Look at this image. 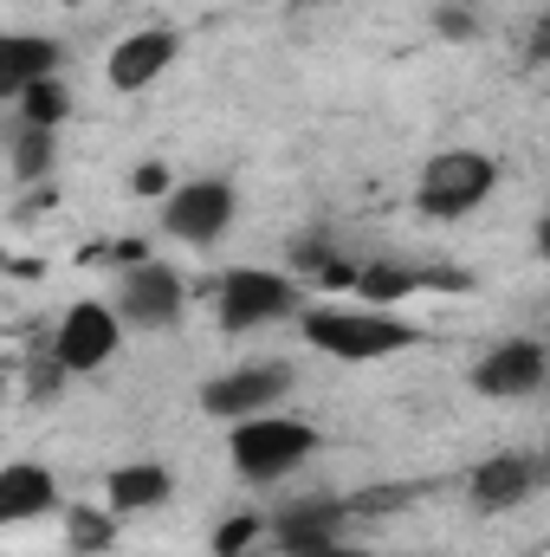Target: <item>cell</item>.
Segmentation results:
<instances>
[{"label":"cell","mask_w":550,"mask_h":557,"mask_svg":"<svg viewBox=\"0 0 550 557\" xmlns=\"http://www.w3.org/2000/svg\"><path fill=\"white\" fill-rule=\"evenodd\" d=\"M304 337L324 357H343V363H376V357H396V350L414 344L409 324L402 318H383V311H311L304 318Z\"/></svg>","instance_id":"1"},{"label":"cell","mask_w":550,"mask_h":557,"mask_svg":"<svg viewBox=\"0 0 550 557\" xmlns=\"http://www.w3.org/2000/svg\"><path fill=\"white\" fill-rule=\"evenodd\" d=\"M492 182H499L492 156H479V149H447V156H434L427 175H421V214L460 221V214H473V208L492 195Z\"/></svg>","instance_id":"2"},{"label":"cell","mask_w":550,"mask_h":557,"mask_svg":"<svg viewBox=\"0 0 550 557\" xmlns=\"http://www.w3.org/2000/svg\"><path fill=\"white\" fill-rule=\"evenodd\" d=\"M311 447H317V434H311L304 421H285V416H247L234 428V467H240L247 480H278V473H291Z\"/></svg>","instance_id":"3"},{"label":"cell","mask_w":550,"mask_h":557,"mask_svg":"<svg viewBox=\"0 0 550 557\" xmlns=\"http://www.w3.org/2000/svg\"><path fill=\"white\" fill-rule=\"evenodd\" d=\"M227 221H234V188H227V182H188V188L168 195V214H162V227H168L175 240H188V247L221 240Z\"/></svg>","instance_id":"4"},{"label":"cell","mask_w":550,"mask_h":557,"mask_svg":"<svg viewBox=\"0 0 550 557\" xmlns=\"http://www.w3.org/2000/svg\"><path fill=\"white\" fill-rule=\"evenodd\" d=\"M117 337H124V331H117V311H104V305H72L65 324H59V370L85 376V370L111 363Z\"/></svg>","instance_id":"5"},{"label":"cell","mask_w":550,"mask_h":557,"mask_svg":"<svg viewBox=\"0 0 550 557\" xmlns=\"http://www.w3.org/2000/svg\"><path fill=\"white\" fill-rule=\"evenodd\" d=\"M291 311V278L278 273H234L221 285V324L227 331H253V324H266V318H285Z\"/></svg>","instance_id":"6"},{"label":"cell","mask_w":550,"mask_h":557,"mask_svg":"<svg viewBox=\"0 0 550 557\" xmlns=\"http://www.w3.org/2000/svg\"><path fill=\"white\" fill-rule=\"evenodd\" d=\"M538 383H545V350H538L532 337H525V344H499V350L479 363V376H473L479 396H505V403H512V396H532Z\"/></svg>","instance_id":"7"},{"label":"cell","mask_w":550,"mask_h":557,"mask_svg":"<svg viewBox=\"0 0 550 557\" xmlns=\"http://www.w3.org/2000/svg\"><path fill=\"white\" fill-rule=\"evenodd\" d=\"M278 389H285V370H234V376L201 389V409L221 421H247L253 409H266Z\"/></svg>","instance_id":"8"},{"label":"cell","mask_w":550,"mask_h":557,"mask_svg":"<svg viewBox=\"0 0 550 557\" xmlns=\"http://www.w3.org/2000/svg\"><path fill=\"white\" fill-rule=\"evenodd\" d=\"M117 311L137 318V324H168L182 311V278L168 267H137L124 278V292H117Z\"/></svg>","instance_id":"9"},{"label":"cell","mask_w":550,"mask_h":557,"mask_svg":"<svg viewBox=\"0 0 550 557\" xmlns=\"http://www.w3.org/2000/svg\"><path fill=\"white\" fill-rule=\"evenodd\" d=\"M52 499H59V486L46 467H33V460L0 467V525H26V519L52 512Z\"/></svg>","instance_id":"10"},{"label":"cell","mask_w":550,"mask_h":557,"mask_svg":"<svg viewBox=\"0 0 550 557\" xmlns=\"http://www.w3.org/2000/svg\"><path fill=\"white\" fill-rule=\"evenodd\" d=\"M168 65H175V33H137V39H124V46L111 52V85H117V91H142V85H155Z\"/></svg>","instance_id":"11"},{"label":"cell","mask_w":550,"mask_h":557,"mask_svg":"<svg viewBox=\"0 0 550 557\" xmlns=\"http://www.w3.org/2000/svg\"><path fill=\"white\" fill-rule=\"evenodd\" d=\"M59 46L33 39V33H0V98H20L33 78H52Z\"/></svg>","instance_id":"12"},{"label":"cell","mask_w":550,"mask_h":557,"mask_svg":"<svg viewBox=\"0 0 550 557\" xmlns=\"http://www.w3.org/2000/svg\"><path fill=\"white\" fill-rule=\"evenodd\" d=\"M337 519H343V499H304V506H285L278 512V539H285V552L317 557V552H330Z\"/></svg>","instance_id":"13"},{"label":"cell","mask_w":550,"mask_h":557,"mask_svg":"<svg viewBox=\"0 0 550 557\" xmlns=\"http://www.w3.org/2000/svg\"><path fill=\"white\" fill-rule=\"evenodd\" d=\"M532 486H538V467H532V460H518V454H499V460H486V467L473 473V499H479L486 512L525 506V499H532Z\"/></svg>","instance_id":"14"},{"label":"cell","mask_w":550,"mask_h":557,"mask_svg":"<svg viewBox=\"0 0 550 557\" xmlns=\"http://www.w3.org/2000/svg\"><path fill=\"white\" fill-rule=\"evenodd\" d=\"M168 499V473L162 467H117L111 473V506L117 512H149Z\"/></svg>","instance_id":"15"},{"label":"cell","mask_w":550,"mask_h":557,"mask_svg":"<svg viewBox=\"0 0 550 557\" xmlns=\"http://www.w3.org/2000/svg\"><path fill=\"white\" fill-rule=\"evenodd\" d=\"M20 104H26V124H33V131H52V124L65 117V91H59V78H33V85L20 91Z\"/></svg>","instance_id":"16"},{"label":"cell","mask_w":550,"mask_h":557,"mask_svg":"<svg viewBox=\"0 0 550 557\" xmlns=\"http://www.w3.org/2000/svg\"><path fill=\"white\" fill-rule=\"evenodd\" d=\"M72 545L78 552H104L111 545V519L104 512H72Z\"/></svg>","instance_id":"17"},{"label":"cell","mask_w":550,"mask_h":557,"mask_svg":"<svg viewBox=\"0 0 550 557\" xmlns=\"http://www.w3.org/2000/svg\"><path fill=\"white\" fill-rule=\"evenodd\" d=\"M253 539H260V519H227V525L214 532V557H240Z\"/></svg>","instance_id":"18"},{"label":"cell","mask_w":550,"mask_h":557,"mask_svg":"<svg viewBox=\"0 0 550 557\" xmlns=\"http://www.w3.org/2000/svg\"><path fill=\"white\" fill-rule=\"evenodd\" d=\"M357 285H363L370 298H402V292H414V278L396 273V267H370V273H357Z\"/></svg>","instance_id":"19"},{"label":"cell","mask_w":550,"mask_h":557,"mask_svg":"<svg viewBox=\"0 0 550 557\" xmlns=\"http://www.w3.org/2000/svg\"><path fill=\"white\" fill-rule=\"evenodd\" d=\"M46 162H52V131L26 124V137H20V175H46Z\"/></svg>","instance_id":"20"},{"label":"cell","mask_w":550,"mask_h":557,"mask_svg":"<svg viewBox=\"0 0 550 557\" xmlns=\"http://www.w3.org/2000/svg\"><path fill=\"white\" fill-rule=\"evenodd\" d=\"M130 182H137V195H162V188H168V169H162V162H142Z\"/></svg>","instance_id":"21"},{"label":"cell","mask_w":550,"mask_h":557,"mask_svg":"<svg viewBox=\"0 0 550 557\" xmlns=\"http://www.w3.org/2000/svg\"><path fill=\"white\" fill-rule=\"evenodd\" d=\"M317 557H370V552H337V545H330V552H317Z\"/></svg>","instance_id":"22"},{"label":"cell","mask_w":550,"mask_h":557,"mask_svg":"<svg viewBox=\"0 0 550 557\" xmlns=\"http://www.w3.org/2000/svg\"><path fill=\"white\" fill-rule=\"evenodd\" d=\"M65 7H85V0H65Z\"/></svg>","instance_id":"23"}]
</instances>
